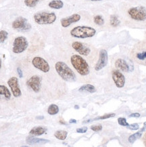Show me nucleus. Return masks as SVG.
<instances>
[{
  "label": "nucleus",
  "instance_id": "f257e3e1",
  "mask_svg": "<svg viewBox=\"0 0 146 147\" xmlns=\"http://www.w3.org/2000/svg\"><path fill=\"white\" fill-rule=\"evenodd\" d=\"M55 69L62 79L68 82H74L76 80L75 73L64 62H57L55 65Z\"/></svg>",
  "mask_w": 146,
  "mask_h": 147
},
{
  "label": "nucleus",
  "instance_id": "f03ea898",
  "mask_svg": "<svg viewBox=\"0 0 146 147\" xmlns=\"http://www.w3.org/2000/svg\"><path fill=\"white\" fill-rule=\"evenodd\" d=\"M70 62L72 67L80 75L86 76L89 74L90 69L89 65L87 61L80 55H76V54L72 55L70 57Z\"/></svg>",
  "mask_w": 146,
  "mask_h": 147
},
{
  "label": "nucleus",
  "instance_id": "7ed1b4c3",
  "mask_svg": "<svg viewBox=\"0 0 146 147\" xmlns=\"http://www.w3.org/2000/svg\"><path fill=\"white\" fill-rule=\"evenodd\" d=\"M70 35L73 37L79 39H86L93 37L96 33L94 28L86 26H78L70 31Z\"/></svg>",
  "mask_w": 146,
  "mask_h": 147
},
{
  "label": "nucleus",
  "instance_id": "20e7f679",
  "mask_svg": "<svg viewBox=\"0 0 146 147\" xmlns=\"http://www.w3.org/2000/svg\"><path fill=\"white\" fill-rule=\"evenodd\" d=\"M35 22L38 24H51L56 20V15L54 12H39L33 16Z\"/></svg>",
  "mask_w": 146,
  "mask_h": 147
},
{
  "label": "nucleus",
  "instance_id": "39448f33",
  "mask_svg": "<svg viewBox=\"0 0 146 147\" xmlns=\"http://www.w3.org/2000/svg\"><path fill=\"white\" fill-rule=\"evenodd\" d=\"M128 14L135 20L144 21L146 20V8L143 6L131 7L128 10Z\"/></svg>",
  "mask_w": 146,
  "mask_h": 147
},
{
  "label": "nucleus",
  "instance_id": "423d86ee",
  "mask_svg": "<svg viewBox=\"0 0 146 147\" xmlns=\"http://www.w3.org/2000/svg\"><path fill=\"white\" fill-rule=\"evenodd\" d=\"M29 46L27 39L26 37L20 36L15 38L13 42L12 51L15 54H20L24 52Z\"/></svg>",
  "mask_w": 146,
  "mask_h": 147
},
{
  "label": "nucleus",
  "instance_id": "0eeeda50",
  "mask_svg": "<svg viewBox=\"0 0 146 147\" xmlns=\"http://www.w3.org/2000/svg\"><path fill=\"white\" fill-rule=\"evenodd\" d=\"M32 65L36 69H39L44 73H48L50 71V67L48 62L44 58L39 56L34 57L32 60Z\"/></svg>",
  "mask_w": 146,
  "mask_h": 147
},
{
  "label": "nucleus",
  "instance_id": "6e6552de",
  "mask_svg": "<svg viewBox=\"0 0 146 147\" xmlns=\"http://www.w3.org/2000/svg\"><path fill=\"white\" fill-rule=\"evenodd\" d=\"M13 29L18 30V31H29L31 29V25L28 22V20L23 17H19L16 18L12 22Z\"/></svg>",
  "mask_w": 146,
  "mask_h": 147
},
{
  "label": "nucleus",
  "instance_id": "1a4fd4ad",
  "mask_svg": "<svg viewBox=\"0 0 146 147\" xmlns=\"http://www.w3.org/2000/svg\"><path fill=\"white\" fill-rule=\"evenodd\" d=\"M27 84L35 92H40L42 88V78L38 75H33L27 80Z\"/></svg>",
  "mask_w": 146,
  "mask_h": 147
},
{
  "label": "nucleus",
  "instance_id": "9d476101",
  "mask_svg": "<svg viewBox=\"0 0 146 147\" xmlns=\"http://www.w3.org/2000/svg\"><path fill=\"white\" fill-rule=\"evenodd\" d=\"M7 84L10 87L12 94L14 97L18 98L22 95L21 90H20L19 84H18V79L15 77H11L7 81Z\"/></svg>",
  "mask_w": 146,
  "mask_h": 147
},
{
  "label": "nucleus",
  "instance_id": "9b49d317",
  "mask_svg": "<svg viewBox=\"0 0 146 147\" xmlns=\"http://www.w3.org/2000/svg\"><path fill=\"white\" fill-rule=\"evenodd\" d=\"M108 62V52L106 50H101L100 52L99 60L95 66V70L99 71L107 65Z\"/></svg>",
  "mask_w": 146,
  "mask_h": 147
},
{
  "label": "nucleus",
  "instance_id": "f8f14e48",
  "mask_svg": "<svg viewBox=\"0 0 146 147\" xmlns=\"http://www.w3.org/2000/svg\"><path fill=\"white\" fill-rule=\"evenodd\" d=\"M72 47L80 55L87 56L91 53V49L79 41H74L72 44Z\"/></svg>",
  "mask_w": 146,
  "mask_h": 147
},
{
  "label": "nucleus",
  "instance_id": "ddd939ff",
  "mask_svg": "<svg viewBox=\"0 0 146 147\" xmlns=\"http://www.w3.org/2000/svg\"><path fill=\"white\" fill-rule=\"evenodd\" d=\"M133 58L138 64L146 66V48H140L134 52Z\"/></svg>",
  "mask_w": 146,
  "mask_h": 147
},
{
  "label": "nucleus",
  "instance_id": "4468645a",
  "mask_svg": "<svg viewBox=\"0 0 146 147\" xmlns=\"http://www.w3.org/2000/svg\"><path fill=\"white\" fill-rule=\"evenodd\" d=\"M112 76L117 88H122L124 87L125 84V77L123 73L118 70H115L112 71Z\"/></svg>",
  "mask_w": 146,
  "mask_h": 147
},
{
  "label": "nucleus",
  "instance_id": "2eb2a0df",
  "mask_svg": "<svg viewBox=\"0 0 146 147\" xmlns=\"http://www.w3.org/2000/svg\"><path fill=\"white\" fill-rule=\"evenodd\" d=\"M81 18V16L78 14H74L70 16L66 17V18H62L60 20L61 25L64 28H66L71 25L73 23H75L79 21Z\"/></svg>",
  "mask_w": 146,
  "mask_h": 147
},
{
  "label": "nucleus",
  "instance_id": "dca6fc26",
  "mask_svg": "<svg viewBox=\"0 0 146 147\" xmlns=\"http://www.w3.org/2000/svg\"><path fill=\"white\" fill-rule=\"evenodd\" d=\"M115 66L118 69L123 71V72L129 73L130 71H132L129 64L125 60L121 59V58L117 60V61L115 62Z\"/></svg>",
  "mask_w": 146,
  "mask_h": 147
},
{
  "label": "nucleus",
  "instance_id": "f3484780",
  "mask_svg": "<svg viewBox=\"0 0 146 147\" xmlns=\"http://www.w3.org/2000/svg\"><path fill=\"white\" fill-rule=\"evenodd\" d=\"M26 142L28 144H47V143L50 142V140H46V139L44 138H37L35 137H32V136H29L26 139Z\"/></svg>",
  "mask_w": 146,
  "mask_h": 147
},
{
  "label": "nucleus",
  "instance_id": "a211bd4d",
  "mask_svg": "<svg viewBox=\"0 0 146 147\" xmlns=\"http://www.w3.org/2000/svg\"><path fill=\"white\" fill-rule=\"evenodd\" d=\"M47 131V129L44 127H35L31 130L30 131V134L34 136H42Z\"/></svg>",
  "mask_w": 146,
  "mask_h": 147
},
{
  "label": "nucleus",
  "instance_id": "6ab92c4d",
  "mask_svg": "<svg viewBox=\"0 0 146 147\" xmlns=\"http://www.w3.org/2000/svg\"><path fill=\"white\" fill-rule=\"evenodd\" d=\"M48 5L51 8L59 10V9L62 8L64 6V3L62 0H52L49 3Z\"/></svg>",
  "mask_w": 146,
  "mask_h": 147
},
{
  "label": "nucleus",
  "instance_id": "aec40b11",
  "mask_svg": "<svg viewBox=\"0 0 146 147\" xmlns=\"http://www.w3.org/2000/svg\"><path fill=\"white\" fill-rule=\"evenodd\" d=\"M78 90H79L80 92H89V93H95V92H96V88H95L93 85L85 84L82 86Z\"/></svg>",
  "mask_w": 146,
  "mask_h": 147
},
{
  "label": "nucleus",
  "instance_id": "412c9836",
  "mask_svg": "<svg viewBox=\"0 0 146 147\" xmlns=\"http://www.w3.org/2000/svg\"><path fill=\"white\" fill-rule=\"evenodd\" d=\"M0 95H2L4 96L7 100L10 99L11 98V93L10 90H8L6 86L0 85Z\"/></svg>",
  "mask_w": 146,
  "mask_h": 147
},
{
  "label": "nucleus",
  "instance_id": "4be33fe9",
  "mask_svg": "<svg viewBox=\"0 0 146 147\" xmlns=\"http://www.w3.org/2000/svg\"><path fill=\"white\" fill-rule=\"evenodd\" d=\"M68 136V132L64 130H58L54 133V136L60 140H64Z\"/></svg>",
  "mask_w": 146,
  "mask_h": 147
},
{
  "label": "nucleus",
  "instance_id": "5701e85b",
  "mask_svg": "<svg viewBox=\"0 0 146 147\" xmlns=\"http://www.w3.org/2000/svg\"><path fill=\"white\" fill-rule=\"evenodd\" d=\"M59 112V107L56 105L52 104V105H50L48 109V113L50 115H55L58 114Z\"/></svg>",
  "mask_w": 146,
  "mask_h": 147
},
{
  "label": "nucleus",
  "instance_id": "b1692460",
  "mask_svg": "<svg viewBox=\"0 0 146 147\" xmlns=\"http://www.w3.org/2000/svg\"><path fill=\"white\" fill-rule=\"evenodd\" d=\"M110 23L111 24L112 27H117L118 26H119V24H121V21L119 20L117 16H116V15H112V16H110Z\"/></svg>",
  "mask_w": 146,
  "mask_h": 147
},
{
  "label": "nucleus",
  "instance_id": "393cba45",
  "mask_svg": "<svg viewBox=\"0 0 146 147\" xmlns=\"http://www.w3.org/2000/svg\"><path fill=\"white\" fill-rule=\"evenodd\" d=\"M142 136V131L141 130L140 131H138V132H137L135 134H133L131 135L129 137V142L130 143H133L135 142V141L136 140H137V139L140 138Z\"/></svg>",
  "mask_w": 146,
  "mask_h": 147
},
{
  "label": "nucleus",
  "instance_id": "a878e982",
  "mask_svg": "<svg viewBox=\"0 0 146 147\" xmlns=\"http://www.w3.org/2000/svg\"><path fill=\"white\" fill-rule=\"evenodd\" d=\"M93 21L97 25L102 26L104 24V19L103 18V17L100 15H97L93 18Z\"/></svg>",
  "mask_w": 146,
  "mask_h": 147
},
{
  "label": "nucleus",
  "instance_id": "bb28decb",
  "mask_svg": "<svg viewBox=\"0 0 146 147\" xmlns=\"http://www.w3.org/2000/svg\"><path fill=\"white\" fill-rule=\"evenodd\" d=\"M40 0H24V4L29 7H33L36 6Z\"/></svg>",
  "mask_w": 146,
  "mask_h": 147
},
{
  "label": "nucleus",
  "instance_id": "cd10ccee",
  "mask_svg": "<svg viewBox=\"0 0 146 147\" xmlns=\"http://www.w3.org/2000/svg\"><path fill=\"white\" fill-rule=\"evenodd\" d=\"M8 37V33L5 31H0V43H3L7 39Z\"/></svg>",
  "mask_w": 146,
  "mask_h": 147
},
{
  "label": "nucleus",
  "instance_id": "c85d7f7f",
  "mask_svg": "<svg viewBox=\"0 0 146 147\" xmlns=\"http://www.w3.org/2000/svg\"><path fill=\"white\" fill-rule=\"evenodd\" d=\"M116 115L115 113H110V114H106L105 115L98 117H96L93 119H91V121H96V120H101V119H109L111 117H113Z\"/></svg>",
  "mask_w": 146,
  "mask_h": 147
},
{
  "label": "nucleus",
  "instance_id": "c756f323",
  "mask_svg": "<svg viewBox=\"0 0 146 147\" xmlns=\"http://www.w3.org/2000/svg\"><path fill=\"white\" fill-rule=\"evenodd\" d=\"M118 122H119V125H121L122 126H125V127H127V126H129V124L127 122V119L125 118H119L118 119Z\"/></svg>",
  "mask_w": 146,
  "mask_h": 147
},
{
  "label": "nucleus",
  "instance_id": "7c9ffc66",
  "mask_svg": "<svg viewBox=\"0 0 146 147\" xmlns=\"http://www.w3.org/2000/svg\"><path fill=\"white\" fill-rule=\"evenodd\" d=\"M91 129L94 131H100L102 129V125H94L91 126Z\"/></svg>",
  "mask_w": 146,
  "mask_h": 147
},
{
  "label": "nucleus",
  "instance_id": "2f4dec72",
  "mask_svg": "<svg viewBox=\"0 0 146 147\" xmlns=\"http://www.w3.org/2000/svg\"><path fill=\"white\" fill-rule=\"evenodd\" d=\"M127 127H128L129 129H132V130H137L139 128V126L137 123H133L131 124V125H129V126H127Z\"/></svg>",
  "mask_w": 146,
  "mask_h": 147
},
{
  "label": "nucleus",
  "instance_id": "473e14b6",
  "mask_svg": "<svg viewBox=\"0 0 146 147\" xmlns=\"http://www.w3.org/2000/svg\"><path fill=\"white\" fill-rule=\"evenodd\" d=\"M88 128L87 127H80L76 129V132L80 133V134H84L87 131Z\"/></svg>",
  "mask_w": 146,
  "mask_h": 147
},
{
  "label": "nucleus",
  "instance_id": "72a5a7b5",
  "mask_svg": "<svg viewBox=\"0 0 146 147\" xmlns=\"http://www.w3.org/2000/svg\"><path fill=\"white\" fill-rule=\"evenodd\" d=\"M17 72H18V76H19L20 79H22V77H23V73H22V71L21 70V69H20V67L17 68Z\"/></svg>",
  "mask_w": 146,
  "mask_h": 147
},
{
  "label": "nucleus",
  "instance_id": "f704fd0d",
  "mask_svg": "<svg viewBox=\"0 0 146 147\" xmlns=\"http://www.w3.org/2000/svg\"><path fill=\"white\" fill-rule=\"evenodd\" d=\"M130 117H139L140 114L138 113H132L129 115Z\"/></svg>",
  "mask_w": 146,
  "mask_h": 147
},
{
  "label": "nucleus",
  "instance_id": "c9c22d12",
  "mask_svg": "<svg viewBox=\"0 0 146 147\" xmlns=\"http://www.w3.org/2000/svg\"><path fill=\"white\" fill-rule=\"evenodd\" d=\"M69 123H76V120L73 119H71L69 121Z\"/></svg>",
  "mask_w": 146,
  "mask_h": 147
},
{
  "label": "nucleus",
  "instance_id": "e433bc0d",
  "mask_svg": "<svg viewBox=\"0 0 146 147\" xmlns=\"http://www.w3.org/2000/svg\"><path fill=\"white\" fill-rule=\"evenodd\" d=\"M87 1H102V0H87Z\"/></svg>",
  "mask_w": 146,
  "mask_h": 147
},
{
  "label": "nucleus",
  "instance_id": "4c0bfd02",
  "mask_svg": "<svg viewBox=\"0 0 146 147\" xmlns=\"http://www.w3.org/2000/svg\"><path fill=\"white\" fill-rule=\"evenodd\" d=\"M74 109H79V107H78V105H75V106H74Z\"/></svg>",
  "mask_w": 146,
  "mask_h": 147
},
{
  "label": "nucleus",
  "instance_id": "58836bf2",
  "mask_svg": "<svg viewBox=\"0 0 146 147\" xmlns=\"http://www.w3.org/2000/svg\"><path fill=\"white\" fill-rule=\"evenodd\" d=\"M44 117H37V119H44Z\"/></svg>",
  "mask_w": 146,
  "mask_h": 147
},
{
  "label": "nucleus",
  "instance_id": "ea45409f",
  "mask_svg": "<svg viewBox=\"0 0 146 147\" xmlns=\"http://www.w3.org/2000/svg\"><path fill=\"white\" fill-rule=\"evenodd\" d=\"M1 58H0V69H1Z\"/></svg>",
  "mask_w": 146,
  "mask_h": 147
},
{
  "label": "nucleus",
  "instance_id": "a19ab883",
  "mask_svg": "<svg viewBox=\"0 0 146 147\" xmlns=\"http://www.w3.org/2000/svg\"><path fill=\"white\" fill-rule=\"evenodd\" d=\"M143 125H144V127L146 128V122H145V123H144Z\"/></svg>",
  "mask_w": 146,
  "mask_h": 147
},
{
  "label": "nucleus",
  "instance_id": "79ce46f5",
  "mask_svg": "<svg viewBox=\"0 0 146 147\" xmlns=\"http://www.w3.org/2000/svg\"><path fill=\"white\" fill-rule=\"evenodd\" d=\"M145 146H146V142H145Z\"/></svg>",
  "mask_w": 146,
  "mask_h": 147
}]
</instances>
